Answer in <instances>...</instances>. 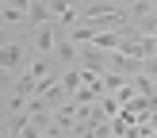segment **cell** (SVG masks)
I'll return each mask as SVG.
<instances>
[{
  "mask_svg": "<svg viewBox=\"0 0 157 138\" xmlns=\"http://www.w3.org/2000/svg\"><path fill=\"white\" fill-rule=\"evenodd\" d=\"M19 61H23V46H19V42H8V46H4V77H8V81H15Z\"/></svg>",
  "mask_w": 157,
  "mask_h": 138,
  "instance_id": "obj_1",
  "label": "cell"
},
{
  "mask_svg": "<svg viewBox=\"0 0 157 138\" xmlns=\"http://www.w3.org/2000/svg\"><path fill=\"white\" fill-rule=\"evenodd\" d=\"M111 61L119 73H138V69H146V58H134V54H111Z\"/></svg>",
  "mask_w": 157,
  "mask_h": 138,
  "instance_id": "obj_2",
  "label": "cell"
},
{
  "mask_svg": "<svg viewBox=\"0 0 157 138\" xmlns=\"http://www.w3.org/2000/svg\"><path fill=\"white\" fill-rule=\"evenodd\" d=\"M58 58L61 61H77V58H81V54H77V42L65 38V31H61V38H58Z\"/></svg>",
  "mask_w": 157,
  "mask_h": 138,
  "instance_id": "obj_3",
  "label": "cell"
},
{
  "mask_svg": "<svg viewBox=\"0 0 157 138\" xmlns=\"http://www.w3.org/2000/svg\"><path fill=\"white\" fill-rule=\"evenodd\" d=\"M46 69H50V61H46V58H35V61L27 65V73L35 77V81H46Z\"/></svg>",
  "mask_w": 157,
  "mask_h": 138,
  "instance_id": "obj_4",
  "label": "cell"
},
{
  "mask_svg": "<svg viewBox=\"0 0 157 138\" xmlns=\"http://www.w3.org/2000/svg\"><path fill=\"white\" fill-rule=\"evenodd\" d=\"M23 19V8H12V4H4V23H19Z\"/></svg>",
  "mask_w": 157,
  "mask_h": 138,
  "instance_id": "obj_5",
  "label": "cell"
},
{
  "mask_svg": "<svg viewBox=\"0 0 157 138\" xmlns=\"http://www.w3.org/2000/svg\"><path fill=\"white\" fill-rule=\"evenodd\" d=\"M104 84H107V88H123V77H119V73H107Z\"/></svg>",
  "mask_w": 157,
  "mask_h": 138,
  "instance_id": "obj_6",
  "label": "cell"
}]
</instances>
